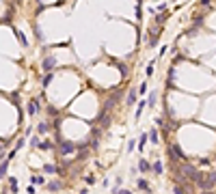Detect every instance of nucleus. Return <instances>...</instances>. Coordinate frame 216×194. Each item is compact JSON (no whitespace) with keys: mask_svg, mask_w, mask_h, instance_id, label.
<instances>
[{"mask_svg":"<svg viewBox=\"0 0 216 194\" xmlns=\"http://www.w3.org/2000/svg\"><path fill=\"white\" fill-rule=\"evenodd\" d=\"M56 142H58L61 155H69V153H74V149H76V144L71 142V140H65V138H61V136H56Z\"/></svg>","mask_w":216,"mask_h":194,"instance_id":"1","label":"nucleus"},{"mask_svg":"<svg viewBox=\"0 0 216 194\" xmlns=\"http://www.w3.org/2000/svg\"><path fill=\"white\" fill-rule=\"evenodd\" d=\"M54 67H56V58H54V56H45V58L41 61V69L45 71V74H52Z\"/></svg>","mask_w":216,"mask_h":194,"instance_id":"2","label":"nucleus"},{"mask_svg":"<svg viewBox=\"0 0 216 194\" xmlns=\"http://www.w3.org/2000/svg\"><path fill=\"white\" fill-rule=\"evenodd\" d=\"M95 123L102 125V127H108V125H110V114H108V110H102V112H100V116L95 119Z\"/></svg>","mask_w":216,"mask_h":194,"instance_id":"3","label":"nucleus"},{"mask_svg":"<svg viewBox=\"0 0 216 194\" xmlns=\"http://www.w3.org/2000/svg\"><path fill=\"white\" fill-rule=\"evenodd\" d=\"M169 151H171V158H173V160H182V162L186 160V155H184L182 149H179V144H171V149H169Z\"/></svg>","mask_w":216,"mask_h":194,"instance_id":"4","label":"nucleus"},{"mask_svg":"<svg viewBox=\"0 0 216 194\" xmlns=\"http://www.w3.org/2000/svg\"><path fill=\"white\" fill-rule=\"evenodd\" d=\"M136 171H138V173H147V171H151V164H149L145 158H140V160H138V166H136Z\"/></svg>","mask_w":216,"mask_h":194,"instance_id":"5","label":"nucleus"},{"mask_svg":"<svg viewBox=\"0 0 216 194\" xmlns=\"http://www.w3.org/2000/svg\"><path fill=\"white\" fill-rule=\"evenodd\" d=\"M136 95H138V88H130V93L126 97V106H134L136 104Z\"/></svg>","mask_w":216,"mask_h":194,"instance_id":"6","label":"nucleus"},{"mask_svg":"<svg viewBox=\"0 0 216 194\" xmlns=\"http://www.w3.org/2000/svg\"><path fill=\"white\" fill-rule=\"evenodd\" d=\"M37 132H39L41 136H45L48 132H50V123H48V121H41V123L37 125Z\"/></svg>","mask_w":216,"mask_h":194,"instance_id":"7","label":"nucleus"},{"mask_svg":"<svg viewBox=\"0 0 216 194\" xmlns=\"http://www.w3.org/2000/svg\"><path fill=\"white\" fill-rule=\"evenodd\" d=\"M151 171H154L156 175H162V173H164V164H162L160 160H156V162L151 164Z\"/></svg>","mask_w":216,"mask_h":194,"instance_id":"8","label":"nucleus"},{"mask_svg":"<svg viewBox=\"0 0 216 194\" xmlns=\"http://www.w3.org/2000/svg\"><path fill=\"white\" fill-rule=\"evenodd\" d=\"M149 140H151V144H160V136H158V127H151V132H149Z\"/></svg>","mask_w":216,"mask_h":194,"instance_id":"9","label":"nucleus"},{"mask_svg":"<svg viewBox=\"0 0 216 194\" xmlns=\"http://www.w3.org/2000/svg\"><path fill=\"white\" fill-rule=\"evenodd\" d=\"M7 171H9V160H2V164H0V181L7 177Z\"/></svg>","mask_w":216,"mask_h":194,"instance_id":"10","label":"nucleus"},{"mask_svg":"<svg viewBox=\"0 0 216 194\" xmlns=\"http://www.w3.org/2000/svg\"><path fill=\"white\" fill-rule=\"evenodd\" d=\"M138 190H140V192H147V194L151 192V188H149V183H147L145 179H138Z\"/></svg>","mask_w":216,"mask_h":194,"instance_id":"11","label":"nucleus"},{"mask_svg":"<svg viewBox=\"0 0 216 194\" xmlns=\"http://www.w3.org/2000/svg\"><path fill=\"white\" fill-rule=\"evenodd\" d=\"M43 173H45V175H54V173H58V171H56L54 164H43Z\"/></svg>","mask_w":216,"mask_h":194,"instance_id":"12","label":"nucleus"},{"mask_svg":"<svg viewBox=\"0 0 216 194\" xmlns=\"http://www.w3.org/2000/svg\"><path fill=\"white\" fill-rule=\"evenodd\" d=\"M156 97H158V93H156V91H151V93H149V97H147V108H154V106H156Z\"/></svg>","mask_w":216,"mask_h":194,"instance_id":"13","label":"nucleus"},{"mask_svg":"<svg viewBox=\"0 0 216 194\" xmlns=\"http://www.w3.org/2000/svg\"><path fill=\"white\" fill-rule=\"evenodd\" d=\"M63 185H61V181H50V183H48V190H50V192H58Z\"/></svg>","mask_w":216,"mask_h":194,"instance_id":"14","label":"nucleus"},{"mask_svg":"<svg viewBox=\"0 0 216 194\" xmlns=\"http://www.w3.org/2000/svg\"><path fill=\"white\" fill-rule=\"evenodd\" d=\"M147 108V99H143V102H138V106H136V119L140 116V112Z\"/></svg>","mask_w":216,"mask_h":194,"instance_id":"15","label":"nucleus"},{"mask_svg":"<svg viewBox=\"0 0 216 194\" xmlns=\"http://www.w3.org/2000/svg\"><path fill=\"white\" fill-rule=\"evenodd\" d=\"M145 142H147V132H143L140 138H138V149H140V151L145 149Z\"/></svg>","mask_w":216,"mask_h":194,"instance_id":"16","label":"nucleus"},{"mask_svg":"<svg viewBox=\"0 0 216 194\" xmlns=\"http://www.w3.org/2000/svg\"><path fill=\"white\" fill-rule=\"evenodd\" d=\"M9 185H11V194L17 192V179L15 177H9Z\"/></svg>","mask_w":216,"mask_h":194,"instance_id":"17","label":"nucleus"},{"mask_svg":"<svg viewBox=\"0 0 216 194\" xmlns=\"http://www.w3.org/2000/svg\"><path fill=\"white\" fill-rule=\"evenodd\" d=\"M52 78H54V74H45V76H43V80H41V84H43V88H45L48 84H50V82H52Z\"/></svg>","mask_w":216,"mask_h":194,"instance_id":"18","label":"nucleus"},{"mask_svg":"<svg viewBox=\"0 0 216 194\" xmlns=\"http://www.w3.org/2000/svg\"><path fill=\"white\" fill-rule=\"evenodd\" d=\"M33 183H35V185H43V183H45L43 175H35V177H33Z\"/></svg>","mask_w":216,"mask_h":194,"instance_id":"19","label":"nucleus"},{"mask_svg":"<svg viewBox=\"0 0 216 194\" xmlns=\"http://www.w3.org/2000/svg\"><path fill=\"white\" fill-rule=\"evenodd\" d=\"M13 33H15V37L19 39V43H22V45H26V39H24V35H22V33H19L17 28H13Z\"/></svg>","mask_w":216,"mask_h":194,"instance_id":"20","label":"nucleus"},{"mask_svg":"<svg viewBox=\"0 0 216 194\" xmlns=\"http://www.w3.org/2000/svg\"><path fill=\"white\" fill-rule=\"evenodd\" d=\"M173 194H188V192H186V188H182V185L177 183V185L173 188Z\"/></svg>","mask_w":216,"mask_h":194,"instance_id":"21","label":"nucleus"},{"mask_svg":"<svg viewBox=\"0 0 216 194\" xmlns=\"http://www.w3.org/2000/svg\"><path fill=\"white\" fill-rule=\"evenodd\" d=\"M154 65H156V61H151V63L145 67V74H147V76H151V74H154Z\"/></svg>","mask_w":216,"mask_h":194,"instance_id":"22","label":"nucleus"},{"mask_svg":"<svg viewBox=\"0 0 216 194\" xmlns=\"http://www.w3.org/2000/svg\"><path fill=\"white\" fill-rule=\"evenodd\" d=\"M39 149H52V142H48V140L39 142Z\"/></svg>","mask_w":216,"mask_h":194,"instance_id":"23","label":"nucleus"},{"mask_svg":"<svg viewBox=\"0 0 216 194\" xmlns=\"http://www.w3.org/2000/svg\"><path fill=\"white\" fill-rule=\"evenodd\" d=\"M138 93H140V95H145V93H147V82H140V86H138Z\"/></svg>","mask_w":216,"mask_h":194,"instance_id":"24","label":"nucleus"},{"mask_svg":"<svg viewBox=\"0 0 216 194\" xmlns=\"http://www.w3.org/2000/svg\"><path fill=\"white\" fill-rule=\"evenodd\" d=\"M134 147H136V140H134V138H132V140H130V142H128V151H130V153H132V151H134Z\"/></svg>","mask_w":216,"mask_h":194,"instance_id":"25","label":"nucleus"},{"mask_svg":"<svg viewBox=\"0 0 216 194\" xmlns=\"http://www.w3.org/2000/svg\"><path fill=\"white\" fill-rule=\"evenodd\" d=\"M30 147H39V138H37V136L30 138Z\"/></svg>","mask_w":216,"mask_h":194,"instance_id":"26","label":"nucleus"},{"mask_svg":"<svg viewBox=\"0 0 216 194\" xmlns=\"http://www.w3.org/2000/svg\"><path fill=\"white\" fill-rule=\"evenodd\" d=\"M164 19H166V15H158V17H156V22H158V24H162Z\"/></svg>","mask_w":216,"mask_h":194,"instance_id":"27","label":"nucleus"},{"mask_svg":"<svg viewBox=\"0 0 216 194\" xmlns=\"http://www.w3.org/2000/svg\"><path fill=\"white\" fill-rule=\"evenodd\" d=\"M26 192H28V194H35L37 190H35V185H28V188H26Z\"/></svg>","mask_w":216,"mask_h":194,"instance_id":"28","label":"nucleus"},{"mask_svg":"<svg viewBox=\"0 0 216 194\" xmlns=\"http://www.w3.org/2000/svg\"><path fill=\"white\" fill-rule=\"evenodd\" d=\"M119 194H132L130 190H126V188H121V192H119Z\"/></svg>","mask_w":216,"mask_h":194,"instance_id":"29","label":"nucleus"},{"mask_svg":"<svg viewBox=\"0 0 216 194\" xmlns=\"http://www.w3.org/2000/svg\"><path fill=\"white\" fill-rule=\"evenodd\" d=\"M80 194H89V188H82V190H80Z\"/></svg>","mask_w":216,"mask_h":194,"instance_id":"30","label":"nucleus"}]
</instances>
